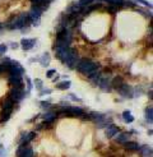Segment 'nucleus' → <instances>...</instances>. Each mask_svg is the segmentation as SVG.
I'll use <instances>...</instances> for the list:
<instances>
[{
	"instance_id": "1",
	"label": "nucleus",
	"mask_w": 153,
	"mask_h": 157,
	"mask_svg": "<svg viewBox=\"0 0 153 157\" xmlns=\"http://www.w3.org/2000/svg\"><path fill=\"white\" fill-rule=\"evenodd\" d=\"M29 25H31V22H29V18H28V14L22 13V14L12 17L5 23V27L8 29H22L24 27H29Z\"/></svg>"
},
{
	"instance_id": "2",
	"label": "nucleus",
	"mask_w": 153,
	"mask_h": 157,
	"mask_svg": "<svg viewBox=\"0 0 153 157\" xmlns=\"http://www.w3.org/2000/svg\"><path fill=\"white\" fill-rule=\"evenodd\" d=\"M98 68H99V64H97V63H95V61H92L91 59H80L78 61V64H76V67H75V69L78 70L80 74L86 75V77L91 75Z\"/></svg>"
},
{
	"instance_id": "3",
	"label": "nucleus",
	"mask_w": 153,
	"mask_h": 157,
	"mask_svg": "<svg viewBox=\"0 0 153 157\" xmlns=\"http://www.w3.org/2000/svg\"><path fill=\"white\" fill-rule=\"evenodd\" d=\"M54 51L56 54V58L63 63V64H65L75 50H73L70 46H65V48H54Z\"/></svg>"
},
{
	"instance_id": "4",
	"label": "nucleus",
	"mask_w": 153,
	"mask_h": 157,
	"mask_svg": "<svg viewBox=\"0 0 153 157\" xmlns=\"http://www.w3.org/2000/svg\"><path fill=\"white\" fill-rule=\"evenodd\" d=\"M42 10L40 9L38 6L33 5L32 9H31L27 14H28V18H29V22L32 26H40V22H41V15H42Z\"/></svg>"
},
{
	"instance_id": "5",
	"label": "nucleus",
	"mask_w": 153,
	"mask_h": 157,
	"mask_svg": "<svg viewBox=\"0 0 153 157\" xmlns=\"http://www.w3.org/2000/svg\"><path fill=\"white\" fill-rule=\"evenodd\" d=\"M116 91L119 92V95L122 96L124 98H133L134 97V88L128 83H122Z\"/></svg>"
},
{
	"instance_id": "6",
	"label": "nucleus",
	"mask_w": 153,
	"mask_h": 157,
	"mask_svg": "<svg viewBox=\"0 0 153 157\" xmlns=\"http://www.w3.org/2000/svg\"><path fill=\"white\" fill-rule=\"evenodd\" d=\"M9 98H12L14 102H21V101L26 97L24 90H18V88H12L9 92Z\"/></svg>"
},
{
	"instance_id": "7",
	"label": "nucleus",
	"mask_w": 153,
	"mask_h": 157,
	"mask_svg": "<svg viewBox=\"0 0 153 157\" xmlns=\"http://www.w3.org/2000/svg\"><path fill=\"white\" fill-rule=\"evenodd\" d=\"M97 86H98V87L101 88L102 91H105V92H110V91L112 90V88H111V81H110L107 77H101V78H99Z\"/></svg>"
},
{
	"instance_id": "8",
	"label": "nucleus",
	"mask_w": 153,
	"mask_h": 157,
	"mask_svg": "<svg viewBox=\"0 0 153 157\" xmlns=\"http://www.w3.org/2000/svg\"><path fill=\"white\" fill-rule=\"evenodd\" d=\"M36 40L35 38H22V41H21V48L24 50V51H29V50H32L35 48V45H36Z\"/></svg>"
},
{
	"instance_id": "9",
	"label": "nucleus",
	"mask_w": 153,
	"mask_h": 157,
	"mask_svg": "<svg viewBox=\"0 0 153 157\" xmlns=\"http://www.w3.org/2000/svg\"><path fill=\"white\" fill-rule=\"evenodd\" d=\"M36 136H37L36 132H29V133H27L26 137H22V138L19 139V146H23V147L29 146V143L36 138Z\"/></svg>"
},
{
	"instance_id": "10",
	"label": "nucleus",
	"mask_w": 153,
	"mask_h": 157,
	"mask_svg": "<svg viewBox=\"0 0 153 157\" xmlns=\"http://www.w3.org/2000/svg\"><path fill=\"white\" fill-rule=\"evenodd\" d=\"M119 127L118 125H115V124H109L106 127V132H105V134L107 138H114V137H116V134L119 133Z\"/></svg>"
},
{
	"instance_id": "11",
	"label": "nucleus",
	"mask_w": 153,
	"mask_h": 157,
	"mask_svg": "<svg viewBox=\"0 0 153 157\" xmlns=\"http://www.w3.org/2000/svg\"><path fill=\"white\" fill-rule=\"evenodd\" d=\"M78 61H79L78 54H76V51H74V52L72 54V56L69 58V60L65 63V65H68V68H70V69H75L76 64H78Z\"/></svg>"
},
{
	"instance_id": "12",
	"label": "nucleus",
	"mask_w": 153,
	"mask_h": 157,
	"mask_svg": "<svg viewBox=\"0 0 153 157\" xmlns=\"http://www.w3.org/2000/svg\"><path fill=\"white\" fill-rule=\"evenodd\" d=\"M118 137H115V142L119 144H125L128 140H130V133H118Z\"/></svg>"
},
{
	"instance_id": "13",
	"label": "nucleus",
	"mask_w": 153,
	"mask_h": 157,
	"mask_svg": "<svg viewBox=\"0 0 153 157\" xmlns=\"http://www.w3.org/2000/svg\"><path fill=\"white\" fill-rule=\"evenodd\" d=\"M124 147L126 148L128 151H132V152H135V151H139L140 148V144L138 142H134V140H128V142L124 144Z\"/></svg>"
},
{
	"instance_id": "14",
	"label": "nucleus",
	"mask_w": 153,
	"mask_h": 157,
	"mask_svg": "<svg viewBox=\"0 0 153 157\" xmlns=\"http://www.w3.org/2000/svg\"><path fill=\"white\" fill-rule=\"evenodd\" d=\"M40 64L42 65V67H47L49 64H50V60H51V58H50V55L47 54V52H45V54H42L40 58L38 59H36Z\"/></svg>"
},
{
	"instance_id": "15",
	"label": "nucleus",
	"mask_w": 153,
	"mask_h": 157,
	"mask_svg": "<svg viewBox=\"0 0 153 157\" xmlns=\"http://www.w3.org/2000/svg\"><path fill=\"white\" fill-rule=\"evenodd\" d=\"M42 117H43V121H47V123H50V124H54V123H55V120L58 119L56 114L54 113V111H47Z\"/></svg>"
},
{
	"instance_id": "16",
	"label": "nucleus",
	"mask_w": 153,
	"mask_h": 157,
	"mask_svg": "<svg viewBox=\"0 0 153 157\" xmlns=\"http://www.w3.org/2000/svg\"><path fill=\"white\" fill-rule=\"evenodd\" d=\"M13 113L12 109H3L0 113V121H8L10 119V115Z\"/></svg>"
},
{
	"instance_id": "17",
	"label": "nucleus",
	"mask_w": 153,
	"mask_h": 157,
	"mask_svg": "<svg viewBox=\"0 0 153 157\" xmlns=\"http://www.w3.org/2000/svg\"><path fill=\"white\" fill-rule=\"evenodd\" d=\"M122 83H125V82H124V78L120 77V75H116V77H115L114 79L111 81V88L118 90V88L120 87V86H121Z\"/></svg>"
},
{
	"instance_id": "18",
	"label": "nucleus",
	"mask_w": 153,
	"mask_h": 157,
	"mask_svg": "<svg viewBox=\"0 0 153 157\" xmlns=\"http://www.w3.org/2000/svg\"><path fill=\"white\" fill-rule=\"evenodd\" d=\"M69 111H70V114H72L73 117H76V116L79 117L80 115L84 114L83 109H80V107H78V106H69Z\"/></svg>"
},
{
	"instance_id": "19",
	"label": "nucleus",
	"mask_w": 153,
	"mask_h": 157,
	"mask_svg": "<svg viewBox=\"0 0 153 157\" xmlns=\"http://www.w3.org/2000/svg\"><path fill=\"white\" fill-rule=\"evenodd\" d=\"M139 152L143 157H148V156H152V147L151 146H140L139 148Z\"/></svg>"
},
{
	"instance_id": "20",
	"label": "nucleus",
	"mask_w": 153,
	"mask_h": 157,
	"mask_svg": "<svg viewBox=\"0 0 153 157\" xmlns=\"http://www.w3.org/2000/svg\"><path fill=\"white\" fill-rule=\"evenodd\" d=\"M14 106H15V102H14L12 98L6 97V98L3 100V104H2V107L3 109H12V110H14Z\"/></svg>"
},
{
	"instance_id": "21",
	"label": "nucleus",
	"mask_w": 153,
	"mask_h": 157,
	"mask_svg": "<svg viewBox=\"0 0 153 157\" xmlns=\"http://www.w3.org/2000/svg\"><path fill=\"white\" fill-rule=\"evenodd\" d=\"M19 157H35V151H33V148L31 147V146H27L24 147V150H23L22 155Z\"/></svg>"
},
{
	"instance_id": "22",
	"label": "nucleus",
	"mask_w": 153,
	"mask_h": 157,
	"mask_svg": "<svg viewBox=\"0 0 153 157\" xmlns=\"http://www.w3.org/2000/svg\"><path fill=\"white\" fill-rule=\"evenodd\" d=\"M70 86H72L70 81H63V82H59L56 84V88L60 90V91H66V90L70 88Z\"/></svg>"
},
{
	"instance_id": "23",
	"label": "nucleus",
	"mask_w": 153,
	"mask_h": 157,
	"mask_svg": "<svg viewBox=\"0 0 153 157\" xmlns=\"http://www.w3.org/2000/svg\"><path fill=\"white\" fill-rule=\"evenodd\" d=\"M145 120H147L148 124H152L153 121V107L152 106H148L145 109Z\"/></svg>"
},
{
	"instance_id": "24",
	"label": "nucleus",
	"mask_w": 153,
	"mask_h": 157,
	"mask_svg": "<svg viewBox=\"0 0 153 157\" xmlns=\"http://www.w3.org/2000/svg\"><path fill=\"white\" fill-rule=\"evenodd\" d=\"M122 120H124L125 123H128V124H130V123L134 121V116L132 115V113H130L129 110H126V111L122 113Z\"/></svg>"
},
{
	"instance_id": "25",
	"label": "nucleus",
	"mask_w": 153,
	"mask_h": 157,
	"mask_svg": "<svg viewBox=\"0 0 153 157\" xmlns=\"http://www.w3.org/2000/svg\"><path fill=\"white\" fill-rule=\"evenodd\" d=\"M96 3V0H79L78 4L82 9H84V8H87V6H89V5H92V4H95Z\"/></svg>"
},
{
	"instance_id": "26",
	"label": "nucleus",
	"mask_w": 153,
	"mask_h": 157,
	"mask_svg": "<svg viewBox=\"0 0 153 157\" xmlns=\"http://www.w3.org/2000/svg\"><path fill=\"white\" fill-rule=\"evenodd\" d=\"M106 3H107V4H110V5L116 6V8H120V6H124L125 0H107Z\"/></svg>"
},
{
	"instance_id": "27",
	"label": "nucleus",
	"mask_w": 153,
	"mask_h": 157,
	"mask_svg": "<svg viewBox=\"0 0 153 157\" xmlns=\"http://www.w3.org/2000/svg\"><path fill=\"white\" fill-rule=\"evenodd\" d=\"M33 5H41V4H50L52 0H31Z\"/></svg>"
},
{
	"instance_id": "28",
	"label": "nucleus",
	"mask_w": 153,
	"mask_h": 157,
	"mask_svg": "<svg viewBox=\"0 0 153 157\" xmlns=\"http://www.w3.org/2000/svg\"><path fill=\"white\" fill-rule=\"evenodd\" d=\"M118 10H119V8L114 6V5H109V6H107V12L111 13V14H116V13H118Z\"/></svg>"
},
{
	"instance_id": "29",
	"label": "nucleus",
	"mask_w": 153,
	"mask_h": 157,
	"mask_svg": "<svg viewBox=\"0 0 153 157\" xmlns=\"http://www.w3.org/2000/svg\"><path fill=\"white\" fill-rule=\"evenodd\" d=\"M135 3H139V4H142V5H144V6H147V8H152V4L149 3V2H147V0H135Z\"/></svg>"
},
{
	"instance_id": "30",
	"label": "nucleus",
	"mask_w": 153,
	"mask_h": 157,
	"mask_svg": "<svg viewBox=\"0 0 153 157\" xmlns=\"http://www.w3.org/2000/svg\"><path fill=\"white\" fill-rule=\"evenodd\" d=\"M26 81H27V95H28V93L32 91V87H33V86H32V81H31L28 77H26Z\"/></svg>"
},
{
	"instance_id": "31",
	"label": "nucleus",
	"mask_w": 153,
	"mask_h": 157,
	"mask_svg": "<svg viewBox=\"0 0 153 157\" xmlns=\"http://www.w3.org/2000/svg\"><path fill=\"white\" fill-rule=\"evenodd\" d=\"M40 105H41V107H42V109H50V107L52 106V105L49 102V101H41Z\"/></svg>"
},
{
	"instance_id": "32",
	"label": "nucleus",
	"mask_w": 153,
	"mask_h": 157,
	"mask_svg": "<svg viewBox=\"0 0 153 157\" xmlns=\"http://www.w3.org/2000/svg\"><path fill=\"white\" fill-rule=\"evenodd\" d=\"M35 84H36V87H37L38 90H40V91H41V90H43V83H42V81H41V79H36V81H35Z\"/></svg>"
},
{
	"instance_id": "33",
	"label": "nucleus",
	"mask_w": 153,
	"mask_h": 157,
	"mask_svg": "<svg viewBox=\"0 0 153 157\" xmlns=\"http://www.w3.org/2000/svg\"><path fill=\"white\" fill-rule=\"evenodd\" d=\"M125 6H129V8H134L136 4L133 2V0H125V3H124Z\"/></svg>"
},
{
	"instance_id": "34",
	"label": "nucleus",
	"mask_w": 153,
	"mask_h": 157,
	"mask_svg": "<svg viewBox=\"0 0 153 157\" xmlns=\"http://www.w3.org/2000/svg\"><path fill=\"white\" fill-rule=\"evenodd\" d=\"M68 97L70 98L72 101H78V102H82V100H80L79 97H76L75 95H73V93H69V95H68Z\"/></svg>"
},
{
	"instance_id": "35",
	"label": "nucleus",
	"mask_w": 153,
	"mask_h": 157,
	"mask_svg": "<svg viewBox=\"0 0 153 157\" xmlns=\"http://www.w3.org/2000/svg\"><path fill=\"white\" fill-rule=\"evenodd\" d=\"M55 74H56V70H55V69H50L49 72L46 73V77H47V78H52Z\"/></svg>"
},
{
	"instance_id": "36",
	"label": "nucleus",
	"mask_w": 153,
	"mask_h": 157,
	"mask_svg": "<svg viewBox=\"0 0 153 157\" xmlns=\"http://www.w3.org/2000/svg\"><path fill=\"white\" fill-rule=\"evenodd\" d=\"M6 50H8V46H6V45H0V55L5 54Z\"/></svg>"
},
{
	"instance_id": "37",
	"label": "nucleus",
	"mask_w": 153,
	"mask_h": 157,
	"mask_svg": "<svg viewBox=\"0 0 153 157\" xmlns=\"http://www.w3.org/2000/svg\"><path fill=\"white\" fill-rule=\"evenodd\" d=\"M52 91L50 90V88H46V90H41L40 91V95H50Z\"/></svg>"
},
{
	"instance_id": "38",
	"label": "nucleus",
	"mask_w": 153,
	"mask_h": 157,
	"mask_svg": "<svg viewBox=\"0 0 153 157\" xmlns=\"http://www.w3.org/2000/svg\"><path fill=\"white\" fill-rule=\"evenodd\" d=\"M10 48H12V49H18V44H17V42H12V44H10Z\"/></svg>"
},
{
	"instance_id": "39",
	"label": "nucleus",
	"mask_w": 153,
	"mask_h": 157,
	"mask_svg": "<svg viewBox=\"0 0 153 157\" xmlns=\"http://www.w3.org/2000/svg\"><path fill=\"white\" fill-rule=\"evenodd\" d=\"M0 29H3V25H2V23H0Z\"/></svg>"
},
{
	"instance_id": "40",
	"label": "nucleus",
	"mask_w": 153,
	"mask_h": 157,
	"mask_svg": "<svg viewBox=\"0 0 153 157\" xmlns=\"http://www.w3.org/2000/svg\"><path fill=\"white\" fill-rule=\"evenodd\" d=\"M148 157H152V156H148Z\"/></svg>"
}]
</instances>
